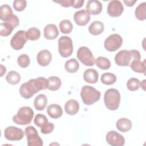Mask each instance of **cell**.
Listing matches in <instances>:
<instances>
[{"instance_id":"1","label":"cell","mask_w":146,"mask_h":146,"mask_svg":"<svg viewBox=\"0 0 146 146\" xmlns=\"http://www.w3.org/2000/svg\"><path fill=\"white\" fill-rule=\"evenodd\" d=\"M48 85V79L44 77H38L29 80L21 85L19 88L21 95L25 99L31 98L40 90L47 89Z\"/></svg>"},{"instance_id":"2","label":"cell","mask_w":146,"mask_h":146,"mask_svg":"<svg viewBox=\"0 0 146 146\" xmlns=\"http://www.w3.org/2000/svg\"><path fill=\"white\" fill-rule=\"evenodd\" d=\"M141 58L140 52L136 50L129 51L124 50L118 52L115 56V61L117 65L120 66H128L132 60H140Z\"/></svg>"},{"instance_id":"3","label":"cell","mask_w":146,"mask_h":146,"mask_svg":"<svg viewBox=\"0 0 146 146\" xmlns=\"http://www.w3.org/2000/svg\"><path fill=\"white\" fill-rule=\"evenodd\" d=\"M120 101V94L115 88L107 90L104 95V102L106 107L110 110H116L118 108Z\"/></svg>"},{"instance_id":"4","label":"cell","mask_w":146,"mask_h":146,"mask_svg":"<svg viewBox=\"0 0 146 146\" xmlns=\"http://www.w3.org/2000/svg\"><path fill=\"white\" fill-rule=\"evenodd\" d=\"M34 111L27 106L22 107L13 117V121L19 125H27L31 123L34 117Z\"/></svg>"},{"instance_id":"5","label":"cell","mask_w":146,"mask_h":146,"mask_svg":"<svg viewBox=\"0 0 146 146\" xmlns=\"http://www.w3.org/2000/svg\"><path fill=\"white\" fill-rule=\"evenodd\" d=\"M80 96L85 104L91 105L99 100L100 92L92 86H84L82 88Z\"/></svg>"},{"instance_id":"6","label":"cell","mask_w":146,"mask_h":146,"mask_svg":"<svg viewBox=\"0 0 146 146\" xmlns=\"http://www.w3.org/2000/svg\"><path fill=\"white\" fill-rule=\"evenodd\" d=\"M58 52L64 58L70 56L73 52L72 39L67 36H62L58 40Z\"/></svg>"},{"instance_id":"7","label":"cell","mask_w":146,"mask_h":146,"mask_svg":"<svg viewBox=\"0 0 146 146\" xmlns=\"http://www.w3.org/2000/svg\"><path fill=\"white\" fill-rule=\"evenodd\" d=\"M25 133L27 137L29 146H43V140L39 137L38 131L33 126H28L25 128Z\"/></svg>"},{"instance_id":"8","label":"cell","mask_w":146,"mask_h":146,"mask_svg":"<svg viewBox=\"0 0 146 146\" xmlns=\"http://www.w3.org/2000/svg\"><path fill=\"white\" fill-rule=\"evenodd\" d=\"M77 58L85 66H92L94 64V56L88 47H80L77 51Z\"/></svg>"},{"instance_id":"9","label":"cell","mask_w":146,"mask_h":146,"mask_svg":"<svg viewBox=\"0 0 146 146\" xmlns=\"http://www.w3.org/2000/svg\"><path fill=\"white\" fill-rule=\"evenodd\" d=\"M123 43L121 36L117 34H113L108 36L104 41V48L108 51L112 52L118 50Z\"/></svg>"},{"instance_id":"10","label":"cell","mask_w":146,"mask_h":146,"mask_svg":"<svg viewBox=\"0 0 146 146\" xmlns=\"http://www.w3.org/2000/svg\"><path fill=\"white\" fill-rule=\"evenodd\" d=\"M19 19L17 16L13 15L12 18L8 21L0 24V35L6 36L11 34L13 30L19 25Z\"/></svg>"},{"instance_id":"11","label":"cell","mask_w":146,"mask_h":146,"mask_svg":"<svg viewBox=\"0 0 146 146\" xmlns=\"http://www.w3.org/2000/svg\"><path fill=\"white\" fill-rule=\"evenodd\" d=\"M27 42L26 31L24 30L18 31L12 37L10 40V45L13 48L16 50L22 49Z\"/></svg>"},{"instance_id":"12","label":"cell","mask_w":146,"mask_h":146,"mask_svg":"<svg viewBox=\"0 0 146 146\" xmlns=\"http://www.w3.org/2000/svg\"><path fill=\"white\" fill-rule=\"evenodd\" d=\"M4 135L6 139L10 141H18L24 136V132L21 128L14 126L7 127L4 131Z\"/></svg>"},{"instance_id":"13","label":"cell","mask_w":146,"mask_h":146,"mask_svg":"<svg viewBox=\"0 0 146 146\" xmlns=\"http://www.w3.org/2000/svg\"><path fill=\"white\" fill-rule=\"evenodd\" d=\"M108 144L112 146H122L125 143V139L123 136L115 131H109L106 137Z\"/></svg>"},{"instance_id":"14","label":"cell","mask_w":146,"mask_h":146,"mask_svg":"<svg viewBox=\"0 0 146 146\" xmlns=\"http://www.w3.org/2000/svg\"><path fill=\"white\" fill-rule=\"evenodd\" d=\"M124 7L120 1L112 0L110 1L107 6L108 14L112 17H117L121 15Z\"/></svg>"},{"instance_id":"15","label":"cell","mask_w":146,"mask_h":146,"mask_svg":"<svg viewBox=\"0 0 146 146\" xmlns=\"http://www.w3.org/2000/svg\"><path fill=\"white\" fill-rule=\"evenodd\" d=\"M74 19L79 26H85L90 20V14L86 10H81L75 13Z\"/></svg>"},{"instance_id":"16","label":"cell","mask_w":146,"mask_h":146,"mask_svg":"<svg viewBox=\"0 0 146 146\" xmlns=\"http://www.w3.org/2000/svg\"><path fill=\"white\" fill-rule=\"evenodd\" d=\"M86 10L92 15H98L102 10V3L97 0H90L87 2Z\"/></svg>"},{"instance_id":"17","label":"cell","mask_w":146,"mask_h":146,"mask_svg":"<svg viewBox=\"0 0 146 146\" xmlns=\"http://www.w3.org/2000/svg\"><path fill=\"white\" fill-rule=\"evenodd\" d=\"M38 64L42 66L48 65L52 59V55L47 50H43L39 51L36 56Z\"/></svg>"},{"instance_id":"18","label":"cell","mask_w":146,"mask_h":146,"mask_svg":"<svg viewBox=\"0 0 146 146\" xmlns=\"http://www.w3.org/2000/svg\"><path fill=\"white\" fill-rule=\"evenodd\" d=\"M58 34V28L54 24L47 25L44 29V36L47 39H54L57 38Z\"/></svg>"},{"instance_id":"19","label":"cell","mask_w":146,"mask_h":146,"mask_svg":"<svg viewBox=\"0 0 146 146\" xmlns=\"http://www.w3.org/2000/svg\"><path fill=\"white\" fill-rule=\"evenodd\" d=\"M99 74L95 69H87L83 74L84 80L88 83H96L98 80Z\"/></svg>"},{"instance_id":"20","label":"cell","mask_w":146,"mask_h":146,"mask_svg":"<svg viewBox=\"0 0 146 146\" xmlns=\"http://www.w3.org/2000/svg\"><path fill=\"white\" fill-rule=\"evenodd\" d=\"M66 112L70 115H75L79 110V103L74 99L68 100L64 106Z\"/></svg>"},{"instance_id":"21","label":"cell","mask_w":146,"mask_h":146,"mask_svg":"<svg viewBox=\"0 0 146 146\" xmlns=\"http://www.w3.org/2000/svg\"><path fill=\"white\" fill-rule=\"evenodd\" d=\"M47 112L51 118L58 119L62 115L63 111L62 107L59 105L52 104L48 106Z\"/></svg>"},{"instance_id":"22","label":"cell","mask_w":146,"mask_h":146,"mask_svg":"<svg viewBox=\"0 0 146 146\" xmlns=\"http://www.w3.org/2000/svg\"><path fill=\"white\" fill-rule=\"evenodd\" d=\"M13 10L11 7L7 5H2L0 7V19L5 22L9 21L13 16Z\"/></svg>"},{"instance_id":"23","label":"cell","mask_w":146,"mask_h":146,"mask_svg":"<svg viewBox=\"0 0 146 146\" xmlns=\"http://www.w3.org/2000/svg\"><path fill=\"white\" fill-rule=\"evenodd\" d=\"M47 104V99L46 95L40 94L36 96L34 101V107L36 110H43Z\"/></svg>"},{"instance_id":"24","label":"cell","mask_w":146,"mask_h":146,"mask_svg":"<svg viewBox=\"0 0 146 146\" xmlns=\"http://www.w3.org/2000/svg\"><path fill=\"white\" fill-rule=\"evenodd\" d=\"M117 129L123 132H125L130 130L132 128L131 121L125 117L119 119L116 124Z\"/></svg>"},{"instance_id":"25","label":"cell","mask_w":146,"mask_h":146,"mask_svg":"<svg viewBox=\"0 0 146 146\" xmlns=\"http://www.w3.org/2000/svg\"><path fill=\"white\" fill-rule=\"evenodd\" d=\"M104 30L103 23L99 21L93 22L88 27V31L90 34L94 35L100 34Z\"/></svg>"},{"instance_id":"26","label":"cell","mask_w":146,"mask_h":146,"mask_svg":"<svg viewBox=\"0 0 146 146\" xmlns=\"http://www.w3.org/2000/svg\"><path fill=\"white\" fill-rule=\"evenodd\" d=\"M145 61L141 62L140 60L135 59L130 64L131 69L135 72L139 73H143L145 74Z\"/></svg>"},{"instance_id":"27","label":"cell","mask_w":146,"mask_h":146,"mask_svg":"<svg viewBox=\"0 0 146 146\" xmlns=\"http://www.w3.org/2000/svg\"><path fill=\"white\" fill-rule=\"evenodd\" d=\"M66 70L70 73H74L76 72L79 68V64L76 59H70L67 60L64 64Z\"/></svg>"},{"instance_id":"28","label":"cell","mask_w":146,"mask_h":146,"mask_svg":"<svg viewBox=\"0 0 146 146\" xmlns=\"http://www.w3.org/2000/svg\"><path fill=\"white\" fill-rule=\"evenodd\" d=\"M47 79L48 82V86L47 88L48 90L51 91H56L60 88L62 82L59 78L52 76L49 77Z\"/></svg>"},{"instance_id":"29","label":"cell","mask_w":146,"mask_h":146,"mask_svg":"<svg viewBox=\"0 0 146 146\" xmlns=\"http://www.w3.org/2000/svg\"><path fill=\"white\" fill-rule=\"evenodd\" d=\"M135 16L140 21H144L146 19V3H140L135 10Z\"/></svg>"},{"instance_id":"30","label":"cell","mask_w":146,"mask_h":146,"mask_svg":"<svg viewBox=\"0 0 146 146\" xmlns=\"http://www.w3.org/2000/svg\"><path fill=\"white\" fill-rule=\"evenodd\" d=\"M95 63L99 68L102 70H107L111 67L110 60L103 56H99L95 60Z\"/></svg>"},{"instance_id":"31","label":"cell","mask_w":146,"mask_h":146,"mask_svg":"<svg viewBox=\"0 0 146 146\" xmlns=\"http://www.w3.org/2000/svg\"><path fill=\"white\" fill-rule=\"evenodd\" d=\"M101 82L107 85H111L115 83L116 81L117 78L116 75L112 73L106 72L101 76Z\"/></svg>"},{"instance_id":"32","label":"cell","mask_w":146,"mask_h":146,"mask_svg":"<svg viewBox=\"0 0 146 146\" xmlns=\"http://www.w3.org/2000/svg\"><path fill=\"white\" fill-rule=\"evenodd\" d=\"M6 79L7 82L11 84H17L21 80V76L17 72L11 71L7 74Z\"/></svg>"},{"instance_id":"33","label":"cell","mask_w":146,"mask_h":146,"mask_svg":"<svg viewBox=\"0 0 146 146\" xmlns=\"http://www.w3.org/2000/svg\"><path fill=\"white\" fill-rule=\"evenodd\" d=\"M40 30L36 27H32L26 31V38L30 40H37L40 38Z\"/></svg>"},{"instance_id":"34","label":"cell","mask_w":146,"mask_h":146,"mask_svg":"<svg viewBox=\"0 0 146 146\" xmlns=\"http://www.w3.org/2000/svg\"><path fill=\"white\" fill-rule=\"evenodd\" d=\"M59 29L62 33L69 34L72 31L73 26L72 23L69 20L64 19L60 22Z\"/></svg>"},{"instance_id":"35","label":"cell","mask_w":146,"mask_h":146,"mask_svg":"<svg viewBox=\"0 0 146 146\" xmlns=\"http://www.w3.org/2000/svg\"><path fill=\"white\" fill-rule=\"evenodd\" d=\"M127 87L131 91H136L140 87V81L137 78H132L127 81Z\"/></svg>"},{"instance_id":"36","label":"cell","mask_w":146,"mask_h":146,"mask_svg":"<svg viewBox=\"0 0 146 146\" xmlns=\"http://www.w3.org/2000/svg\"><path fill=\"white\" fill-rule=\"evenodd\" d=\"M17 62L19 66L22 68H26L29 65L30 63V58L27 55L25 54H22L18 56L17 59Z\"/></svg>"},{"instance_id":"37","label":"cell","mask_w":146,"mask_h":146,"mask_svg":"<svg viewBox=\"0 0 146 146\" xmlns=\"http://www.w3.org/2000/svg\"><path fill=\"white\" fill-rule=\"evenodd\" d=\"M34 121L36 125L39 127H42L45 124L48 123V119L44 115L38 113L35 116Z\"/></svg>"},{"instance_id":"38","label":"cell","mask_w":146,"mask_h":146,"mask_svg":"<svg viewBox=\"0 0 146 146\" xmlns=\"http://www.w3.org/2000/svg\"><path fill=\"white\" fill-rule=\"evenodd\" d=\"M27 2L25 0H15L13 2L14 9L18 11H23L26 7Z\"/></svg>"},{"instance_id":"39","label":"cell","mask_w":146,"mask_h":146,"mask_svg":"<svg viewBox=\"0 0 146 146\" xmlns=\"http://www.w3.org/2000/svg\"><path fill=\"white\" fill-rule=\"evenodd\" d=\"M54 128V125L52 123H47L42 127H40V131L43 134H48L51 133Z\"/></svg>"},{"instance_id":"40","label":"cell","mask_w":146,"mask_h":146,"mask_svg":"<svg viewBox=\"0 0 146 146\" xmlns=\"http://www.w3.org/2000/svg\"><path fill=\"white\" fill-rule=\"evenodd\" d=\"M55 3H58L61 5L62 6L64 7H68L72 6L73 5L74 0H59V1H53Z\"/></svg>"},{"instance_id":"41","label":"cell","mask_w":146,"mask_h":146,"mask_svg":"<svg viewBox=\"0 0 146 146\" xmlns=\"http://www.w3.org/2000/svg\"><path fill=\"white\" fill-rule=\"evenodd\" d=\"M84 2V0H74L72 7L74 8L77 9V8H80L81 7Z\"/></svg>"},{"instance_id":"42","label":"cell","mask_w":146,"mask_h":146,"mask_svg":"<svg viewBox=\"0 0 146 146\" xmlns=\"http://www.w3.org/2000/svg\"><path fill=\"white\" fill-rule=\"evenodd\" d=\"M123 2L125 4L126 6L131 7V6H132L133 5H134V4L136 3V1H124Z\"/></svg>"},{"instance_id":"43","label":"cell","mask_w":146,"mask_h":146,"mask_svg":"<svg viewBox=\"0 0 146 146\" xmlns=\"http://www.w3.org/2000/svg\"><path fill=\"white\" fill-rule=\"evenodd\" d=\"M145 80H144L142 82H140V87H142V88H143V90H145V88H144V87H145Z\"/></svg>"}]
</instances>
